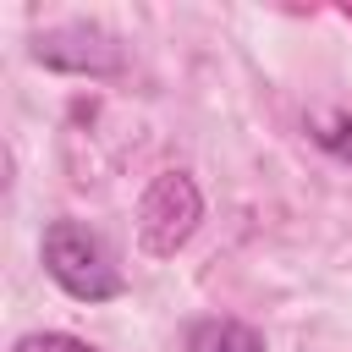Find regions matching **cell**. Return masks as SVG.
I'll list each match as a JSON object with an SVG mask.
<instances>
[{"label": "cell", "instance_id": "cell-3", "mask_svg": "<svg viewBox=\"0 0 352 352\" xmlns=\"http://www.w3.org/2000/svg\"><path fill=\"white\" fill-rule=\"evenodd\" d=\"M33 60L50 72H77V77H116L121 72V44L104 28L88 22H66L33 38Z\"/></svg>", "mask_w": 352, "mask_h": 352}, {"label": "cell", "instance_id": "cell-1", "mask_svg": "<svg viewBox=\"0 0 352 352\" xmlns=\"http://www.w3.org/2000/svg\"><path fill=\"white\" fill-rule=\"evenodd\" d=\"M44 275L77 302H110V297L126 292V280L110 264L104 242L82 220H50L44 226Z\"/></svg>", "mask_w": 352, "mask_h": 352}, {"label": "cell", "instance_id": "cell-6", "mask_svg": "<svg viewBox=\"0 0 352 352\" xmlns=\"http://www.w3.org/2000/svg\"><path fill=\"white\" fill-rule=\"evenodd\" d=\"M11 352H99V346H88L82 336H66V330H28L11 341Z\"/></svg>", "mask_w": 352, "mask_h": 352}, {"label": "cell", "instance_id": "cell-4", "mask_svg": "<svg viewBox=\"0 0 352 352\" xmlns=\"http://www.w3.org/2000/svg\"><path fill=\"white\" fill-rule=\"evenodd\" d=\"M182 352H264V336L231 314H209V319H192L187 324V341Z\"/></svg>", "mask_w": 352, "mask_h": 352}, {"label": "cell", "instance_id": "cell-5", "mask_svg": "<svg viewBox=\"0 0 352 352\" xmlns=\"http://www.w3.org/2000/svg\"><path fill=\"white\" fill-rule=\"evenodd\" d=\"M308 132H314V143H319L324 154H336V160L352 165V116H341V110H319V116L308 121Z\"/></svg>", "mask_w": 352, "mask_h": 352}, {"label": "cell", "instance_id": "cell-2", "mask_svg": "<svg viewBox=\"0 0 352 352\" xmlns=\"http://www.w3.org/2000/svg\"><path fill=\"white\" fill-rule=\"evenodd\" d=\"M204 220V192L187 170H160L138 198V248L148 258H170Z\"/></svg>", "mask_w": 352, "mask_h": 352}]
</instances>
